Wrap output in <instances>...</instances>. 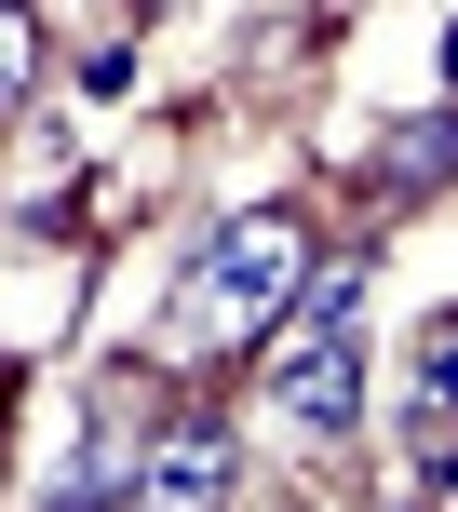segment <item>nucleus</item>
Segmentation results:
<instances>
[{
	"mask_svg": "<svg viewBox=\"0 0 458 512\" xmlns=\"http://www.w3.org/2000/svg\"><path fill=\"white\" fill-rule=\"evenodd\" d=\"M310 216L297 203H243V216H216L203 243H189V270H176V297H162V351L176 364H243V351H270L283 324H297V297H310Z\"/></svg>",
	"mask_w": 458,
	"mask_h": 512,
	"instance_id": "1",
	"label": "nucleus"
},
{
	"mask_svg": "<svg viewBox=\"0 0 458 512\" xmlns=\"http://www.w3.org/2000/svg\"><path fill=\"white\" fill-rule=\"evenodd\" d=\"M256 405H270V432H297V445H351L364 432V256H337V270L297 297V324L256 351Z\"/></svg>",
	"mask_w": 458,
	"mask_h": 512,
	"instance_id": "2",
	"label": "nucleus"
},
{
	"mask_svg": "<svg viewBox=\"0 0 458 512\" xmlns=\"http://www.w3.org/2000/svg\"><path fill=\"white\" fill-rule=\"evenodd\" d=\"M229 486H243V459H229V432H216V418H162V432L135 445V472H122V499H135V512L229 499Z\"/></svg>",
	"mask_w": 458,
	"mask_h": 512,
	"instance_id": "3",
	"label": "nucleus"
},
{
	"mask_svg": "<svg viewBox=\"0 0 458 512\" xmlns=\"http://www.w3.org/2000/svg\"><path fill=\"white\" fill-rule=\"evenodd\" d=\"M458 176V108H418L405 135H391V203H432Z\"/></svg>",
	"mask_w": 458,
	"mask_h": 512,
	"instance_id": "4",
	"label": "nucleus"
},
{
	"mask_svg": "<svg viewBox=\"0 0 458 512\" xmlns=\"http://www.w3.org/2000/svg\"><path fill=\"white\" fill-rule=\"evenodd\" d=\"M0 81H14V108L41 95V14H27V0H14V14H0Z\"/></svg>",
	"mask_w": 458,
	"mask_h": 512,
	"instance_id": "5",
	"label": "nucleus"
},
{
	"mask_svg": "<svg viewBox=\"0 0 458 512\" xmlns=\"http://www.w3.org/2000/svg\"><path fill=\"white\" fill-rule=\"evenodd\" d=\"M432 391H445V405H458V310H445V324H432Z\"/></svg>",
	"mask_w": 458,
	"mask_h": 512,
	"instance_id": "6",
	"label": "nucleus"
},
{
	"mask_svg": "<svg viewBox=\"0 0 458 512\" xmlns=\"http://www.w3.org/2000/svg\"><path fill=\"white\" fill-rule=\"evenodd\" d=\"M135 14H176V0H135Z\"/></svg>",
	"mask_w": 458,
	"mask_h": 512,
	"instance_id": "7",
	"label": "nucleus"
}]
</instances>
